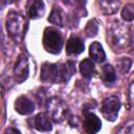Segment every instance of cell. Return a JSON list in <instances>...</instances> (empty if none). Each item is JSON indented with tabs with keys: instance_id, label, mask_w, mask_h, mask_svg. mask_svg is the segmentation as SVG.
Returning <instances> with one entry per match:
<instances>
[{
	"instance_id": "6da1fadb",
	"label": "cell",
	"mask_w": 134,
	"mask_h": 134,
	"mask_svg": "<svg viewBox=\"0 0 134 134\" xmlns=\"http://www.w3.org/2000/svg\"><path fill=\"white\" fill-rule=\"evenodd\" d=\"M6 29L12 38L16 41H20L24 35L26 28V21L22 15L16 12H10L7 14L6 18Z\"/></svg>"
},
{
	"instance_id": "7a4b0ae2",
	"label": "cell",
	"mask_w": 134,
	"mask_h": 134,
	"mask_svg": "<svg viewBox=\"0 0 134 134\" xmlns=\"http://www.w3.org/2000/svg\"><path fill=\"white\" fill-rule=\"evenodd\" d=\"M43 46L47 52L53 54L60 53L63 46V38L61 32L53 27H47L43 35Z\"/></svg>"
},
{
	"instance_id": "3957f363",
	"label": "cell",
	"mask_w": 134,
	"mask_h": 134,
	"mask_svg": "<svg viewBox=\"0 0 134 134\" xmlns=\"http://www.w3.org/2000/svg\"><path fill=\"white\" fill-rule=\"evenodd\" d=\"M48 116L55 122L63 121L68 113V107L65 102L59 97H51L46 103Z\"/></svg>"
},
{
	"instance_id": "277c9868",
	"label": "cell",
	"mask_w": 134,
	"mask_h": 134,
	"mask_svg": "<svg viewBox=\"0 0 134 134\" xmlns=\"http://www.w3.org/2000/svg\"><path fill=\"white\" fill-rule=\"evenodd\" d=\"M111 44L116 48H122L129 41V29L120 22H115L108 34Z\"/></svg>"
},
{
	"instance_id": "5b68a950",
	"label": "cell",
	"mask_w": 134,
	"mask_h": 134,
	"mask_svg": "<svg viewBox=\"0 0 134 134\" xmlns=\"http://www.w3.org/2000/svg\"><path fill=\"white\" fill-rule=\"evenodd\" d=\"M119 109H120V102H119L118 97L109 96L104 99V102L102 104L100 112L107 120L114 121L117 118Z\"/></svg>"
},
{
	"instance_id": "8992f818",
	"label": "cell",
	"mask_w": 134,
	"mask_h": 134,
	"mask_svg": "<svg viewBox=\"0 0 134 134\" xmlns=\"http://www.w3.org/2000/svg\"><path fill=\"white\" fill-rule=\"evenodd\" d=\"M15 76H16V81L18 83H22L24 82L27 77H28V73H29V68H28V58L25 54H21L15 65Z\"/></svg>"
},
{
	"instance_id": "52a82bcc",
	"label": "cell",
	"mask_w": 134,
	"mask_h": 134,
	"mask_svg": "<svg viewBox=\"0 0 134 134\" xmlns=\"http://www.w3.org/2000/svg\"><path fill=\"white\" fill-rule=\"evenodd\" d=\"M41 80L46 83H59V64L44 63L41 68Z\"/></svg>"
},
{
	"instance_id": "ba28073f",
	"label": "cell",
	"mask_w": 134,
	"mask_h": 134,
	"mask_svg": "<svg viewBox=\"0 0 134 134\" xmlns=\"http://www.w3.org/2000/svg\"><path fill=\"white\" fill-rule=\"evenodd\" d=\"M83 128L86 134H96L102 128V121L95 114L87 113L83 121Z\"/></svg>"
},
{
	"instance_id": "9c48e42d",
	"label": "cell",
	"mask_w": 134,
	"mask_h": 134,
	"mask_svg": "<svg viewBox=\"0 0 134 134\" xmlns=\"http://www.w3.org/2000/svg\"><path fill=\"white\" fill-rule=\"evenodd\" d=\"M85 49V45L83 40L75 36V35H71L69 37V39L67 40V44H66V52L69 55H77L80 53H82Z\"/></svg>"
},
{
	"instance_id": "30bf717a",
	"label": "cell",
	"mask_w": 134,
	"mask_h": 134,
	"mask_svg": "<svg viewBox=\"0 0 134 134\" xmlns=\"http://www.w3.org/2000/svg\"><path fill=\"white\" fill-rule=\"evenodd\" d=\"M15 110L22 115H28L35 111V104L27 96H19L15 102Z\"/></svg>"
},
{
	"instance_id": "8fae6325",
	"label": "cell",
	"mask_w": 134,
	"mask_h": 134,
	"mask_svg": "<svg viewBox=\"0 0 134 134\" xmlns=\"http://www.w3.org/2000/svg\"><path fill=\"white\" fill-rule=\"evenodd\" d=\"M75 72V64L68 61L64 64H59V83H66Z\"/></svg>"
},
{
	"instance_id": "7c38bea8",
	"label": "cell",
	"mask_w": 134,
	"mask_h": 134,
	"mask_svg": "<svg viewBox=\"0 0 134 134\" xmlns=\"http://www.w3.org/2000/svg\"><path fill=\"white\" fill-rule=\"evenodd\" d=\"M34 127L40 132H48L51 131L52 125L50 121V117L45 113H39L34 118Z\"/></svg>"
},
{
	"instance_id": "4fadbf2b",
	"label": "cell",
	"mask_w": 134,
	"mask_h": 134,
	"mask_svg": "<svg viewBox=\"0 0 134 134\" xmlns=\"http://www.w3.org/2000/svg\"><path fill=\"white\" fill-rule=\"evenodd\" d=\"M89 54L91 59L97 63H102L106 59V53L103 49V46L98 42H93L89 47Z\"/></svg>"
},
{
	"instance_id": "5bb4252c",
	"label": "cell",
	"mask_w": 134,
	"mask_h": 134,
	"mask_svg": "<svg viewBox=\"0 0 134 134\" xmlns=\"http://www.w3.org/2000/svg\"><path fill=\"white\" fill-rule=\"evenodd\" d=\"M98 5H99V9L105 15H113L118 10L120 6V2L114 0H100L98 1Z\"/></svg>"
},
{
	"instance_id": "9a60e30c",
	"label": "cell",
	"mask_w": 134,
	"mask_h": 134,
	"mask_svg": "<svg viewBox=\"0 0 134 134\" xmlns=\"http://www.w3.org/2000/svg\"><path fill=\"white\" fill-rule=\"evenodd\" d=\"M44 10H45V5H44L43 1L36 0V1L31 2V4L29 5L28 14L31 19H39L44 14Z\"/></svg>"
},
{
	"instance_id": "2e32d148",
	"label": "cell",
	"mask_w": 134,
	"mask_h": 134,
	"mask_svg": "<svg viewBox=\"0 0 134 134\" xmlns=\"http://www.w3.org/2000/svg\"><path fill=\"white\" fill-rule=\"evenodd\" d=\"M80 71L82 73V75L87 79L90 80L94 73V64L91 60L89 59H85L80 63Z\"/></svg>"
},
{
	"instance_id": "e0dca14e",
	"label": "cell",
	"mask_w": 134,
	"mask_h": 134,
	"mask_svg": "<svg viewBox=\"0 0 134 134\" xmlns=\"http://www.w3.org/2000/svg\"><path fill=\"white\" fill-rule=\"evenodd\" d=\"M102 79L103 81L106 83V84H111V83H114L115 80H116V72H115V69L107 64L105 65L103 68H102Z\"/></svg>"
},
{
	"instance_id": "ac0fdd59",
	"label": "cell",
	"mask_w": 134,
	"mask_h": 134,
	"mask_svg": "<svg viewBox=\"0 0 134 134\" xmlns=\"http://www.w3.org/2000/svg\"><path fill=\"white\" fill-rule=\"evenodd\" d=\"M48 21L54 25H58V26H63V17H62V12L60 8L58 7H54L50 15H49V18H48Z\"/></svg>"
},
{
	"instance_id": "d6986e66",
	"label": "cell",
	"mask_w": 134,
	"mask_h": 134,
	"mask_svg": "<svg viewBox=\"0 0 134 134\" xmlns=\"http://www.w3.org/2000/svg\"><path fill=\"white\" fill-rule=\"evenodd\" d=\"M121 18H122V20H125L127 22L134 20V4L133 3H128L122 7Z\"/></svg>"
},
{
	"instance_id": "ffe728a7",
	"label": "cell",
	"mask_w": 134,
	"mask_h": 134,
	"mask_svg": "<svg viewBox=\"0 0 134 134\" xmlns=\"http://www.w3.org/2000/svg\"><path fill=\"white\" fill-rule=\"evenodd\" d=\"M97 31H98V22L95 20V19H92L90 20L86 27H85V32H86V36L89 37V38H92V37H95L97 35Z\"/></svg>"
},
{
	"instance_id": "44dd1931",
	"label": "cell",
	"mask_w": 134,
	"mask_h": 134,
	"mask_svg": "<svg viewBox=\"0 0 134 134\" xmlns=\"http://www.w3.org/2000/svg\"><path fill=\"white\" fill-rule=\"evenodd\" d=\"M131 66H132V60L129 58H121L120 60L117 61V68L119 72L122 74L128 73Z\"/></svg>"
},
{
	"instance_id": "7402d4cb",
	"label": "cell",
	"mask_w": 134,
	"mask_h": 134,
	"mask_svg": "<svg viewBox=\"0 0 134 134\" xmlns=\"http://www.w3.org/2000/svg\"><path fill=\"white\" fill-rule=\"evenodd\" d=\"M117 134H134V120H130L127 124H125Z\"/></svg>"
},
{
	"instance_id": "603a6c76",
	"label": "cell",
	"mask_w": 134,
	"mask_h": 134,
	"mask_svg": "<svg viewBox=\"0 0 134 134\" xmlns=\"http://www.w3.org/2000/svg\"><path fill=\"white\" fill-rule=\"evenodd\" d=\"M129 99L134 105V81L130 84V87H129Z\"/></svg>"
},
{
	"instance_id": "cb8c5ba5",
	"label": "cell",
	"mask_w": 134,
	"mask_h": 134,
	"mask_svg": "<svg viewBox=\"0 0 134 134\" xmlns=\"http://www.w3.org/2000/svg\"><path fill=\"white\" fill-rule=\"evenodd\" d=\"M5 134H21L17 129H14V128H8L6 131H5Z\"/></svg>"
},
{
	"instance_id": "d4e9b609",
	"label": "cell",
	"mask_w": 134,
	"mask_h": 134,
	"mask_svg": "<svg viewBox=\"0 0 134 134\" xmlns=\"http://www.w3.org/2000/svg\"><path fill=\"white\" fill-rule=\"evenodd\" d=\"M132 48H133V52H134V34L132 36Z\"/></svg>"
}]
</instances>
